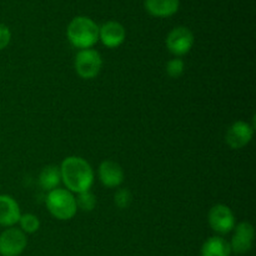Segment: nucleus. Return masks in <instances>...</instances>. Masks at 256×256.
<instances>
[{"label":"nucleus","instance_id":"nucleus-14","mask_svg":"<svg viewBox=\"0 0 256 256\" xmlns=\"http://www.w3.org/2000/svg\"><path fill=\"white\" fill-rule=\"evenodd\" d=\"M230 244L220 236L210 238L202 248V256H230Z\"/></svg>","mask_w":256,"mask_h":256},{"label":"nucleus","instance_id":"nucleus-15","mask_svg":"<svg viewBox=\"0 0 256 256\" xmlns=\"http://www.w3.org/2000/svg\"><path fill=\"white\" fill-rule=\"evenodd\" d=\"M62 182V174H60V168L55 166V165H49L45 166L42 170L39 176L40 186L44 190H52L56 189L58 185Z\"/></svg>","mask_w":256,"mask_h":256},{"label":"nucleus","instance_id":"nucleus-5","mask_svg":"<svg viewBox=\"0 0 256 256\" xmlns=\"http://www.w3.org/2000/svg\"><path fill=\"white\" fill-rule=\"evenodd\" d=\"M28 240L24 232L10 228L0 235V255L19 256L26 248Z\"/></svg>","mask_w":256,"mask_h":256},{"label":"nucleus","instance_id":"nucleus-17","mask_svg":"<svg viewBox=\"0 0 256 256\" xmlns=\"http://www.w3.org/2000/svg\"><path fill=\"white\" fill-rule=\"evenodd\" d=\"M75 200H76V206H79L84 212H92L96 205V198L90 192H80L78 199Z\"/></svg>","mask_w":256,"mask_h":256},{"label":"nucleus","instance_id":"nucleus-19","mask_svg":"<svg viewBox=\"0 0 256 256\" xmlns=\"http://www.w3.org/2000/svg\"><path fill=\"white\" fill-rule=\"evenodd\" d=\"M132 194L128 189H119L115 194V204L119 209H126L132 204Z\"/></svg>","mask_w":256,"mask_h":256},{"label":"nucleus","instance_id":"nucleus-2","mask_svg":"<svg viewBox=\"0 0 256 256\" xmlns=\"http://www.w3.org/2000/svg\"><path fill=\"white\" fill-rule=\"evenodd\" d=\"M68 39L78 49H90L99 40V26L90 18L76 16L66 30Z\"/></svg>","mask_w":256,"mask_h":256},{"label":"nucleus","instance_id":"nucleus-12","mask_svg":"<svg viewBox=\"0 0 256 256\" xmlns=\"http://www.w3.org/2000/svg\"><path fill=\"white\" fill-rule=\"evenodd\" d=\"M20 216L18 202L9 195H0V225L12 226L19 222Z\"/></svg>","mask_w":256,"mask_h":256},{"label":"nucleus","instance_id":"nucleus-11","mask_svg":"<svg viewBox=\"0 0 256 256\" xmlns=\"http://www.w3.org/2000/svg\"><path fill=\"white\" fill-rule=\"evenodd\" d=\"M100 182L108 188H116L124 182V172L118 162L105 160L99 166Z\"/></svg>","mask_w":256,"mask_h":256},{"label":"nucleus","instance_id":"nucleus-9","mask_svg":"<svg viewBox=\"0 0 256 256\" xmlns=\"http://www.w3.org/2000/svg\"><path fill=\"white\" fill-rule=\"evenodd\" d=\"M234 229V236L230 244L232 252L236 254H245L252 249L254 242V226L250 222H242Z\"/></svg>","mask_w":256,"mask_h":256},{"label":"nucleus","instance_id":"nucleus-1","mask_svg":"<svg viewBox=\"0 0 256 256\" xmlns=\"http://www.w3.org/2000/svg\"><path fill=\"white\" fill-rule=\"evenodd\" d=\"M62 180L72 192H89L94 182V172L86 160L79 156H69L60 166Z\"/></svg>","mask_w":256,"mask_h":256},{"label":"nucleus","instance_id":"nucleus-18","mask_svg":"<svg viewBox=\"0 0 256 256\" xmlns=\"http://www.w3.org/2000/svg\"><path fill=\"white\" fill-rule=\"evenodd\" d=\"M166 72L172 78H179L184 72V62L179 58L172 59L166 64Z\"/></svg>","mask_w":256,"mask_h":256},{"label":"nucleus","instance_id":"nucleus-16","mask_svg":"<svg viewBox=\"0 0 256 256\" xmlns=\"http://www.w3.org/2000/svg\"><path fill=\"white\" fill-rule=\"evenodd\" d=\"M20 226H22V232H26V234H32V232H38L40 228V222L38 216L32 214H24L20 216L19 219Z\"/></svg>","mask_w":256,"mask_h":256},{"label":"nucleus","instance_id":"nucleus-3","mask_svg":"<svg viewBox=\"0 0 256 256\" xmlns=\"http://www.w3.org/2000/svg\"><path fill=\"white\" fill-rule=\"evenodd\" d=\"M46 208L50 214L59 220H70L76 214V200L65 189H54L46 198Z\"/></svg>","mask_w":256,"mask_h":256},{"label":"nucleus","instance_id":"nucleus-6","mask_svg":"<svg viewBox=\"0 0 256 256\" xmlns=\"http://www.w3.org/2000/svg\"><path fill=\"white\" fill-rule=\"evenodd\" d=\"M194 45V35L192 30L185 26H178L169 32L166 46L174 55H185Z\"/></svg>","mask_w":256,"mask_h":256},{"label":"nucleus","instance_id":"nucleus-10","mask_svg":"<svg viewBox=\"0 0 256 256\" xmlns=\"http://www.w3.org/2000/svg\"><path fill=\"white\" fill-rule=\"evenodd\" d=\"M126 32L118 22H108L99 28V39L108 48H116L124 42Z\"/></svg>","mask_w":256,"mask_h":256},{"label":"nucleus","instance_id":"nucleus-4","mask_svg":"<svg viewBox=\"0 0 256 256\" xmlns=\"http://www.w3.org/2000/svg\"><path fill=\"white\" fill-rule=\"evenodd\" d=\"M102 60L99 52L94 49L80 50L75 58V70L82 79H92L100 72Z\"/></svg>","mask_w":256,"mask_h":256},{"label":"nucleus","instance_id":"nucleus-7","mask_svg":"<svg viewBox=\"0 0 256 256\" xmlns=\"http://www.w3.org/2000/svg\"><path fill=\"white\" fill-rule=\"evenodd\" d=\"M209 224L214 232L228 234L235 228V216L229 206L218 204L210 209Z\"/></svg>","mask_w":256,"mask_h":256},{"label":"nucleus","instance_id":"nucleus-13","mask_svg":"<svg viewBox=\"0 0 256 256\" xmlns=\"http://www.w3.org/2000/svg\"><path fill=\"white\" fill-rule=\"evenodd\" d=\"M145 9L156 18H168L179 10V0H145Z\"/></svg>","mask_w":256,"mask_h":256},{"label":"nucleus","instance_id":"nucleus-8","mask_svg":"<svg viewBox=\"0 0 256 256\" xmlns=\"http://www.w3.org/2000/svg\"><path fill=\"white\" fill-rule=\"evenodd\" d=\"M254 135V126L245 122H236L228 129L226 144L232 149H242L250 142Z\"/></svg>","mask_w":256,"mask_h":256},{"label":"nucleus","instance_id":"nucleus-20","mask_svg":"<svg viewBox=\"0 0 256 256\" xmlns=\"http://www.w3.org/2000/svg\"><path fill=\"white\" fill-rule=\"evenodd\" d=\"M10 39H12V34H10L9 28L0 22V50L8 46V44L10 42Z\"/></svg>","mask_w":256,"mask_h":256}]
</instances>
